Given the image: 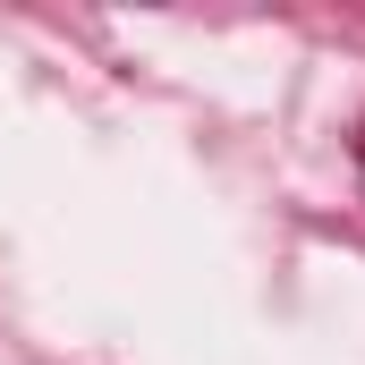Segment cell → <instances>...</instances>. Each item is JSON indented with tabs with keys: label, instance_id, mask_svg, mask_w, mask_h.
Returning <instances> with one entry per match:
<instances>
[{
	"label": "cell",
	"instance_id": "6da1fadb",
	"mask_svg": "<svg viewBox=\"0 0 365 365\" xmlns=\"http://www.w3.org/2000/svg\"><path fill=\"white\" fill-rule=\"evenodd\" d=\"M357 162H365V153H357Z\"/></svg>",
	"mask_w": 365,
	"mask_h": 365
}]
</instances>
